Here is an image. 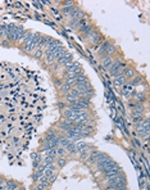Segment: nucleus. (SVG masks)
<instances>
[{
	"instance_id": "f8f14e48",
	"label": "nucleus",
	"mask_w": 150,
	"mask_h": 190,
	"mask_svg": "<svg viewBox=\"0 0 150 190\" xmlns=\"http://www.w3.org/2000/svg\"><path fill=\"white\" fill-rule=\"evenodd\" d=\"M133 75H135V71H133L132 68H130V67H126V68H124L123 75H122V76H123L124 78H131Z\"/></svg>"
},
{
	"instance_id": "c756f323",
	"label": "nucleus",
	"mask_w": 150,
	"mask_h": 190,
	"mask_svg": "<svg viewBox=\"0 0 150 190\" xmlns=\"http://www.w3.org/2000/svg\"><path fill=\"white\" fill-rule=\"evenodd\" d=\"M3 45H9V40H5V41H3Z\"/></svg>"
},
{
	"instance_id": "5701e85b",
	"label": "nucleus",
	"mask_w": 150,
	"mask_h": 190,
	"mask_svg": "<svg viewBox=\"0 0 150 190\" xmlns=\"http://www.w3.org/2000/svg\"><path fill=\"white\" fill-rule=\"evenodd\" d=\"M90 153H91L90 150H85V152H81V153H80V157H81L82 159H87V158H89V156H90Z\"/></svg>"
},
{
	"instance_id": "4be33fe9",
	"label": "nucleus",
	"mask_w": 150,
	"mask_h": 190,
	"mask_svg": "<svg viewBox=\"0 0 150 190\" xmlns=\"http://www.w3.org/2000/svg\"><path fill=\"white\" fill-rule=\"evenodd\" d=\"M140 82H141V77L140 76H136L135 77V78H133L132 80V81H131V86H136V85H137V84H140Z\"/></svg>"
},
{
	"instance_id": "9d476101",
	"label": "nucleus",
	"mask_w": 150,
	"mask_h": 190,
	"mask_svg": "<svg viewBox=\"0 0 150 190\" xmlns=\"http://www.w3.org/2000/svg\"><path fill=\"white\" fill-rule=\"evenodd\" d=\"M126 85V78L123 76H117L114 77V86L116 87H122Z\"/></svg>"
},
{
	"instance_id": "9b49d317",
	"label": "nucleus",
	"mask_w": 150,
	"mask_h": 190,
	"mask_svg": "<svg viewBox=\"0 0 150 190\" xmlns=\"http://www.w3.org/2000/svg\"><path fill=\"white\" fill-rule=\"evenodd\" d=\"M17 189V184L13 183V181L8 180L4 183V188H3V190H15Z\"/></svg>"
},
{
	"instance_id": "6e6552de",
	"label": "nucleus",
	"mask_w": 150,
	"mask_h": 190,
	"mask_svg": "<svg viewBox=\"0 0 150 190\" xmlns=\"http://www.w3.org/2000/svg\"><path fill=\"white\" fill-rule=\"evenodd\" d=\"M121 91H122V95L128 98V96H131V94L133 93V86H131V85H124V86L121 87Z\"/></svg>"
},
{
	"instance_id": "a878e982",
	"label": "nucleus",
	"mask_w": 150,
	"mask_h": 190,
	"mask_svg": "<svg viewBox=\"0 0 150 190\" xmlns=\"http://www.w3.org/2000/svg\"><path fill=\"white\" fill-rule=\"evenodd\" d=\"M65 164H67V161H65L64 158H59L58 159V166L59 167H64Z\"/></svg>"
},
{
	"instance_id": "ddd939ff",
	"label": "nucleus",
	"mask_w": 150,
	"mask_h": 190,
	"mask_svg": "<svg viewBox=\"0 0 150 190\" xmlns=\"http://www.w3.org/2000/svg\"><path fill=\"white\" fill-rule=\"evenodd\" d=\"M112 64H113V59L110 57H104V59H103V67L109 70Z\"/></svg>"
},
{
	"instance_id": "4468645a",
	"label": "nucleus",
	"mask_w": 150,
	"mask_h": 190,
	"mask_svg": "<svg viewBox=\"0 0 150 190\" xmlns=\"http://www.w3.org/2000/svg\"><path fill=\"white\" fill-rule=\"evenodd\" d=\"M135 99L137 103H141L143 104L144 101H146V95L144 94V93H136L135 94Z\"/></svg>"
},
{
	"instance_id": "2f4dec72",
	"label": "nucleus",
	"mask_w": 150,
	"mask_h": 190,
	"mask_svg": "<svg viewBox=\"0 0 150 190\" xmlns=\"http://www.w3.org/2000/svg\"><path fill=\"white\" fill-rule=\"evenodd\" d=\"M3 183H4V181H3V180H1V179H0V184H3Z\"/></svg>"
},
{
	"instance_id": "6ab92c4d",
	"label": "nucleus",
	"mask_w": 150,
	"mask_h": 190,
	"mask_svg": "<svg viewBox=\"0 0 150 190\" xmlns=\"http://www.w3.org/2000/svg\"><path fill=\"white\" fill-rule=\"evenodd\" d=\"M71 127H72V126L68 125V123H65V122H62L61 125H59V128H61V130H63V131H65V133H67V131H69Z\"/></svg>"
},
{
	"instance_id": "c85d7f7f",
	"label": "nucleus",
	"mask_w": 150,
	"mask_h": 190,
	"mask_svg": "<svg viewBox=\"0 0 150 190\" xmlns=\"http://www.w3.org/2000/svg\"><path fill=\"white\" fill-rule=\"evenodd\" d=\"M105 190H116V186H112V185H109V186H108V188L105 189Z\"/></svg>"
},
{
	"instance_id": "f03ea898",
	"label": "nucleus",
	"mask_w": 150,
	"mask_h": 190,
	"mask_svg": "<svg viewBox=\"0 0 150 190\" xmlns=\"http://www.w3.org/2000/svg\"><path fill=\"white\" fill-rule=\"evenodd\" d=\"M107 183H108V185H112V186L126 185V179L118 173L116 176H109V177H107Z\"/></svg>"
},
{
	"instance_id": "f257e3e1",
	"label": "nucleus",
	"mask_w": 150,
	"mask_h": 190,
	"mask_svg": "<svg viewBox=\"0 0 150 190\" xmlns=\"http://www.w3.org/2000/svg\"><path fill=\"white\" fill-rule=\"evenodd\" d=\"M114 51H116V48H114L110 43H108V41H104V43L100 45V48L98 49V53L104 55V57H109L110 54H113Z\"/></svg>"
},
{
	"instance_id": "393cba45",
	"label": "nucleus",
	"mask_w": 150,
	"mask_h": 190,
	"mask_svg": "<svg viewBox=\"0 0 150 190\" xmlns=\"http://www.w3.org/2000/svg\"><path fill=\"white\" fill-rule=\"evenodd\" d=\"M5 37V24H0V39Z\"/></svg>"
},
{
	"instance_id": "b1692460",
	"label": "nucleus",
	"mask_w": 150,
	"mask_h": 190,
	"mask_svg": "<svg viewBox=\"0 0 150 190\" xmlns=\"http://www.w3.org/2000/svg\"><path fill=\"white\" fill-rule=\"evenodd\" d=\"M44 163L45 164H50V163H54V158H51V157H45V159H44Z\"/></svg>"
},
{
	"instance_id": "cd10ccee",
	"label": "nucleus",
	"mask_w": 150,
	"mask_h": 190,
	"mask_svg": "<svg viewBox=\"0 0 150 190\" xmlns=\"http://www.w3.org/2000/svg\"><path fill=\"white\" fill-rule=\"evenodd\" d=\"M41 55H42V51L41 50H37L36 53H35V57H36V58H40Z\"/></svg>"
},
{
	"instance_id": "7c9ffc66",
	"label": "nucleus",
	"mask_w": 150,
	"mask_h": 190,
	"mask_svg": "<svg viewBox=\"0 0 150 190\" xmlns=\"http://www.w3.org/2000/svg\"><path fill=\"white\" fill-rule=\"evenodd\" d=\"M18 143H20V140H17V139H14V140H13V144H14V145H17Z\"/></svg>"
},
{
	"instance_id": "0eeeda50",
	"label": "nucleus",
	"mask_w": 150,
	"mask_h": 190,
	"mask_svg": "<svg viewBox=\"0 0 150 190\" xmlns=\"http://www.w3.org/2000/svg\"><path fill=\"white\" fill-rule=\"evenodd\" d=\"M57 62L59 63V64H68V63H71L72 62V55H71L69 53H67V51H65V53L63 54V55H62V58L59 60H57Z\"/></svg>"
},
{
	"instance_id": "a211bd4d",
	"label": "nucleus",
	"mask_w": 150,
	"mask_h": 190,
	"mask_svg": "<svg viewBox=\"0 0 150 190\" xmlns=\"http://www.w3.org/2000/svg\"><path fill=\"white\" fill-rule=\"evenodd\" d=\"M83 82H87V77L83 76V75H78L76 77V85L78 84H83Z\"/></svg>"
},
{
	"instance_id": "dca6fc26",
	"label": "nucleus",
	"mask_w": 150,
	"mask_h": 190,
	"mask_svg": "<svg viewBox=\"0 0 150 190\" xmlns=\"http://www.w3.org/2000/svg\"><path fill=\"white\" fill-rule=\"evenodd\" d=\"M72 85H69V84H67V82H64V84H62L61 85V90H62V91H63L64 93V94H67V93L68 91H69V90L71 89H72Z\"/></svg>"
},
{
	"instance_id": "412c9836",
	"label": "nucleus",
	"mask_w": 150,
	"mask_h": 190,
	"mask_svg": "<svg viewBox=\"0 0 150 190\" xmlns=\"http://www.w3.org/2000/svg\"><path fill=\"white\" fill-rule=\"evenodd\" d=\"M72 28H77L78 26H80V21H77V19H75V18H72L71 19V24H69Z\"/></svg>"
},
{
	"instance_id": "f3484780",
	"label": "nucleus",
	"mask_w": 150,
	"mask_h": 190,
	"mask_svg": "<svg viewBox=\"0 0 150 190\" xmlns=\"http://www.w3.org/2000/svg\"><path fill=\"white\" fill-rule=\"evenodd\" d=\"M31 36H32L31 32H24V34L22 35V37L20 39V43H21V44H24V43H26V41L28 40V39L31 37Z\"/></svg>"
},
{
	"instance_id": "7ed1b4c3",
	"label": "nucleus",
	"mask_w": 150,
	"mask_h": 190,
	"mask_svg": "<svg viewBox=\"0 0 150 190\" xmlns=\"http://www.w3.org/2000/svg\"><path fill=\"white\" fill-rule=\"evenodd\" d=\"M77 12H78V9H77V8L73 7L72 4H69V5H64V8L62 9V13H63L65 17H68V18H73V16H75Z\"/></svg>"
},
{
	"instance_id": "1a4fd4ad",
	"label": "nucleus",
	"mask_w": 150,
	"mask_h": 190,
	"mask_svg": "<svg viewBox=\"0 0 150 190\" xmlns=\"http://www.w3.org/2000/svg\"><path fill=\"white\" fill-rule=\"evenodd\" d=\"M44 176V170H42V166H40L39 168L36 170V171L34 172V175H32V179H34L35 183H39V180Z\"/></svg>"
},
{
	"instance_id": "39448f33",
	"label": "nucleus",
	"mask_w": 150,
	"mask_h": 190,
	"mask_svg": "<svg viewBox=\"0 0 150 190\" xmlns=\"http://www.w3.org/2000/svg\"><path fill=\"white\" fill-rule=\"evenodd\" d=\"M86 37H87V40H89L90 43H92V44H99L100 41H102V36H100V35L98 34L95 30L92 32H90Z\"/></svg>"
},
{
	"instance_id": "2eb2a0df",
	"label": "nucleus",
	"mask_w": 150,
	"mask_h": 190,
	"mask_svg": "<svg viewBox=\"0 0 150 190\" xmlns=\"http://www.w3.org/2000/svg\"><path fill=\"white\" fill-rule=\"evenodd\" d=\"M39 186L40 188H42V189H45V188H48L49 186V179L46 177V176H42V177L39 180Z\"/></svg>"
},
{
	"instance_id": "423d86ee",
	"label": "nucleus",
	"mask_w": 150,
	"mask_h": 190,
	"mask_svg": "<svg viewBox=\"0 0 150 190\" xmlns=\"http://www.w3.org/2000/svg\"><path fill=\"white\" fill-rule=\"evenodd\" d=\"M112 164H114V161H113V159H110L109 157H107V158H105L103 162H99V163H98V170L104 171L105 168H108V167L112 166Z\"/></svg>"
},
{
	"instance_id": "aec40b11",
	"label": "nucleus",
	"mask_w": 150,
	"mask_h": 190,
	"mask_svg": "<svg viewBox=\"0 0 150 190\" xmlns=\"http://www.w3.org/2000/svg\"><path fill=\"white\" fill-rule=\"evenodd\" d=\"M55 152H57V156H58V157H63L64 154H65V150H64V148H63V147H58V148H55Z\"/></svg>"
},
{
	"instance_id": "20e7f679",
	"label": "nucleus",
	"mask_w": 150,
	"mask_h": 190,
	"mask_svg": "<svg viewBox=\"0 0 150 190\" xmlns=\"http://www.w3.org/2000/svg\"><path fill=\"white\" fill-rule=\"evenodd\" d=\"M119 171H121V168H119V166L118 164H112V166H109L108 168H105L104 171V175H105V177H109V176H116V175H118Z\"/></svg>"
},
{
	"instance_id": "bb28decb",
	"label": "nucleus",
	"mask_w": 150,
	"mask_h": 190,
	"mask_svg": "<svg viewBox=\"0 0 150 190\" xmlns=\"http://www.w3.org/2000/svg\"><path fill=\"white\" fill-rule=\"evenodd\" d=\"M132 117L133 118H141V117H143V113H140V112H133Z\"/></svg>"
}]
</instances>
